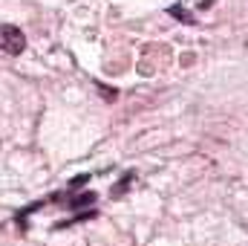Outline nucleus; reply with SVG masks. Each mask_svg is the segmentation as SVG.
Listing matches in <instances>:
<instances>
[{"mask_svg":"<svg viewBox=\"0 0 248 246\" xmlns=\"http://www.w3.org/2000/svg\"><path fill=\"white\" fill-rule=\"evenodd\" d=\"M0 50L9 55H20L26 50V38L17 26H0Z\"/></svg>","mask_w":248,"mask_h":246,"instance_id":"obj_1","label":"nucleus"},{"mask_svg":"<svg viewBox=\"0 0 248 246\" xmlns=\"http://www.w3.org/2000/svg\"><path fill=\"white\" fill-rule=\"evenodd\" d=\"M93 200H95V194H93V191H84V194L72 197V203H69V206H72V209H81V206H90Z\"/></svg>","mask_w":248,"mask_h":246,"instance_id":"obj_2","label":"nucleus"},{"mask_svg":"<svg viewBox=\"0 0 248 246\" xmlns=\"http://www.w3.org/2000/svg\"><path fill=\"white\" fill-rule=\"evenodd\" d=\"M170 15H173V18H179V20H185V23H190V20H193V15H187L182 6H170Z\"/></svg>","mask_w":248,"mask_h":246,"instance_id":"obj_3","label":"nucleus"}]
</instances>
